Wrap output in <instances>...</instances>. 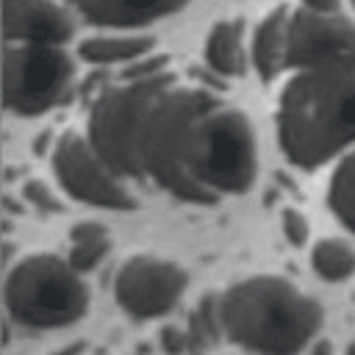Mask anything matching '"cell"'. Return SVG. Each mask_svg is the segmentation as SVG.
Listing matches in <instances>:
<instances>
[{"label":"cell","mask_w":355,"mask_h":355,"mask_svg":"<svg viewBox=\"0 0 355 355\" xmlns=\"http://www.w3.org/2000/svg\"><path fill=\"white\" fill-rule=\"evenodd\" d=\"M277 139L302 169L355 144V58L305 67L288 78L277 103Z\"/></svg>","instance_id":"6da1fadb"},{"label":"cell","mask_w":355,"mask_h":355,"mask_svg":"<svg viewBox=\"0 0 355 355\" xmlns=\"http://www.w3.org/2000/svg\"><path fill=\"white\" fill-rule=\"evenodd\" d=\"M216 308L222 336L252 352H297L322 327V305L275 275L233 283Z\"/></svg>","instance_id":"7a4b0ae2"},{"label":"cell","mask_w":355,"mask_h":355,"mask_svg":"<svg viewBox=\"0 0 355 355\" xmlns=\"http://www.w3.org/2000/svg\"><path fill=\"white\" fill-rule=\"evenodd\" d=\"M216 97L205 89L166 86L144 122L141 133V166L144 178H153L161 189L186 202L214 205L216 197L191 178V147L200 119L216 108Z\"/></svg>","instance_id":"3957f363"},{"label":"cell","mask_w":355,"mask_h":355,"mask_svg":"<svg viewBox=\"0 0 355 355\" xmlns=\"http://www.w3.org/2000/svg\"><path fill=\"white\" fill-rule=\"evenodd\" d=\"M69 261L58 255H28L8 275L3 286V300L14 322L47 330L67 327L78 322L89 308V291Z\"/></svg>","instance_id":"277c9868"},{"label":"cell","mask_w":355,"mask_h":355,"mask_svg":"<svg viewBox=\"0 0 355 355\" xmlns=\"http://www.w3.org/2000/svg\"><path fill=\"white\" fill-rule=\"evenodd\" d=\"M172 83L169 72L128 78L125 86L103 92L89 114V141L119 178H144L141 133L155 97Z\"/></svg>","instance_id":"5b68a950"},{"label":"cell","mask_w":355,"mask_h":355,"mask_svg":"<svg viewBox=\"0 0 355 355\" xmlns=\"http://www.w3.org/2000/svg\"><path fill=\"white\" fill-rule=\"evenodd\" d=\"M255 133L250 119L236 108H211L194 136L191 178L214 197L247 191L255 180Z\"/></svg>","instance_id":"8992f818"},{"label":"cell","mask_w":355,"mask_h":355,"mask_svg":"<svg viewBox=\"0 0 355 355\" xmlns=\"http://www.w3.org/2000/svg\"><path fill=\"white\" fill-rule=\"evenodd\" d=\"M72 75L75 67L58 44H8L3 53V103L19 116H39L67 97Z\"/></svg>","instance_id":"52a82bcc"},{"label":"cell","mask_w":355,"mask_h":355,"mask_svg":"<svg viewBox=\"0 0 355 355\" xmlns=\"http://www.w3.org/2000/svg\"><path fill=\"white\" fill-rule=\"evenodd\" d=\"M53 172L80 202L111 208V211H130L136 208V200L128 194V189L116 180L119 175L100 158L92 141H86L80 133L69 130L58 139L53 150Z\"/></svg>","instance_id":"ba28073f"},{"label":"cell","mask_w":355,"mask_h":355,"mask_svg":"<svg viewBox=\"0 0 355 355\" xmlns=\"http://www.w3.org/2000/svg\"><path fill=\"white\" fill-rule=\"evenodd\" d=\"M186 272L153 255H133L128 258L114 280L116 302L136 319H153L172 311L186 291Z\"/></svg>","instance_id":"9c48e42d"},{"label":"cell","mask_w":355,"mask_h":355,"mask_svg":"<svg viewBox=\"0 0 355 355\" xmlns=\"http://www.w3.org/2000/svg\"><path fill=\"white\" fill-rule=\"evenodd\" d=\"M355 58V25L336 11L300 8L288 17L286 67L305 69Z\"/></svg>","instance_id":"30bf717a"},{"label":"cell","mask_w":355,"mask_h":355,"mask_svg":"<svg viewBox=\"0 0 355 355\" xmlns=\"http://www.w3.org/2000/svg\"><path fill=\"white\" fill-rule=\"evenodd\" d=\"M3 33L8 42L64 44L72 22L50 0H3Z\"/></svg>","instance_id":"8fae6325"},{"label":"cell","mask_w":355,"mask_h":355,"mask_svg":"<svg viewBox=\"0 0 355 355\" xmlns=\"http://www.w3.org/2000/svg\"><path fill=\"white\" fill-rule=\"evenodd\" d=\"M78 11L94 25L133 28L158 17L180 11L189 0H72Z\"/></svg>","instance_id":"7c38bea8"},{"label":"cell","mask_w":355,"mask_h":355,"mask_svg":"<svg viewBox=\"0 0 355 355\" xmlns=\"http://www.w3.org/2000/svg\"><path fill=\"white\" fill-rule=\"evenodd\" d=\"M286 31H288V14L283 6L261 19L252 36V61L261 80H272L286 67Z\"/></svg>","instance_id":"4fadbf2b"},{"label":"cell","mask_w":355,"mask_h":355,"mask_svg":"<svg viewBox=\"0 0 355 355\" xmlns=\"http://www.w3.org/2000/svg\"><path fill=\"white\" fill-rule=\"evenodd\" d=\"M205 58L219 75H241L244 72V50H241V22H216L208 42Z\"/></svg>","instance_id":"5bb4252c"},{"label":"cell","mask_w":355,"mask_h":355,"mask_svg":"<svg viewBox=\"0 0 355 355\" xmlns=\"http://www.w3.org/2000/svg\"><path fill=\"white\" fill-rule=\"evenodd\" d=\"M153 47L150 36H94L80 42L78 55L89 64H122L136 61Z\"/></svg>","instance_id":"9a60e30c"},{"label":"cell","mask_w":355,"mask_h":355,"mask_svg":"<svg viewBox=\"0 0 355 355\" xmlns=\"http://www.w3.org/2000/svg\"><path fill=\"white\" fill-rule=\"evenodd\" d=\"M327 205L347 230L355 233V150L341 158L327 186Z\"/></svg>","instance_id":"2e32d148"},{"label":"cell","mask_w":355,"mask_h":355,"mask_svg":"<svg viewBox=\"0 0 355 355\" xmlns=\"http://www.w3.org/2000/svg\"><path fill=\"white\" fill-rule=\"evenodd\" d=\"M311 263L324 280H347L355 275V252L341 239H322L311 252Z\"/></svg>","instance_id":"e0dca14e"},{"label":"cell","mask_w":355,"mask_h":355,"mask_svg":"<svg viewBox=\"0 0 355 355\" xmlns=\"http://www.w3.org/2000/svg\"><path fill=\"white\" fill-rule=\"evenodd\" d=\"M189 349H208L219 341L222 336V322H219V308L216 297H205L194 313L189 316Z\"/></svg>","instance_id":"ac0fdd59"},{"label":"cell","mask_w":355,"mask_h":355,"mask_svg":"<svg viewBox=\"0 0 355 355\" xmlns=\"http://www.w3.org/2000/svg\"><path fill=\"white\" fill-rule=\"evenodd\" d=\"M108 252V236H94V239H80V241H72V250H69V263L78 269V272H92L103 255Z\"/></svg>","instance_id":"d6986e66"},{"label":"cell","mask_w":355,"mask_h":355,"mask_svg":"<svg viewBox=\"0 0 355 355\" xmlns=\"http://www.w3.org/2000/svg\"><path fill=\"white\" fill-rule=\"evenodd\" d=\"M22 194H25L28 202H33V205L42 208V211H61V208H64V205L58 202V197L44 186V180H28L25 189H22Z\"/></svg>","instance_id":"ffe728a7"},{"label":"cell","mask_w":355,"mask_h":355,"mask_svg":"<svg viewBox=\"0 0 355 355\" xmlns=\"http://www.w3.org/2000/svg\"><path fill=\"white\" fill-rule=\"evenodd\" d=\"M283 233H286L288 244L302 247L308 241V222H305V216L300 211H294V208H286L283 211Z\"/></svg>","instance_id":"44dd1931"},{"label":"cell","mask_w":355,"mask_h":355,"mask_svg":"<svg viewBox=\"0 0 355 355\" xmlns=\"http://www.w3.org/2000/svg\"><path fill=\"white\" fill-rule=\"evenodd\" d=\"M161 344L166 352H183L189 349V333L178 330V327H164L161 330Z\"/></svg>","instance_id":"7402d4cb"},{"label":"cell","mask_w":355,"mask_h":355,"mask_svg":"<svg viewBox=\"0 0 355 355\" xmlns=\"http://www.w3.org/2000/svg\"><path fill=\"white\" fill-rule=\"evenodd\" d=\"M166 67V58H155V61H144V64H136L125 72V78H147V75H155V72H164Z\"/></svg>","instance_id":"603a6c76"},{"label":"cell","mask_w":355,"mask_h":355,"mask_svg":"<svg viewBox=\"0 0 355 355\" xmlns=\"http://www.w3.org/2000/svg\"><path fill=\"white\" fill-rule=\"evenodd\" d=\"M94 236H105V227H103V225H97V222H78V225L69 230V239H72V241L94 239Z\"/></svg>","instance_id":"cb8c5ba5"},{"label":"cell","mask_w":355,"mask_h":355,"mask_svg":"<svg viewBox=\"0 0 355 355\" xmlns=\"http://www.w3.org/2000/svg\"><path fill=\"white\" fill-rule=\"evenodd\" d=\"M302 3L313 11H336L338 8V0H302Z\"/></svg>","instance_id":"d4e9b609"},{"label":"cell","mask_w":355,"mask_h":355,"mask_svg":"<svg viewBox=\"0 0 355 355\" xmlns=\"http://www.w3.org/2000/svg\"><path fill=\"white\" fill-rule=\"evenodd\" d=\"M47 136H50V133H42V136H39V141H36V153H42V150L47 147Z\"/></svg>","instance_id":"484cf974"},{"label":"cell","mask_w":355,"mask_h":355,"mask_svg":"<svg viewBox=\"0 0 355 355\" xmlns=\"http://www.w3.org/2000/svg\"><path fill=\"white\" fill-rule=\"evenodd\" d=\"M6 208H8V211H22L19 205H14V200H11V197H6Z\"/></svg>","instance_id":"4316f807"},{"label":"cell","mask_w":355,"mask_h":355,"mask_svg":"<svg viewBox=\"0 0 355 355\" xmlns=\"http://www.w3.org/2000/svg\"><path fill=\"white\" fill-rule=\"evenodd\" d=\"M347 352H355V341H352V344H349V347H347Z\"/></svg>","instance_id":"83f0119b"},{"label":"cell","mask_w":355,"mask_h":355,"mask_svg":"<svg viewBox=\"0 0 355 355\" xmlns=\"http://www.w3.org/2000/svg\"><path fill=\"white\" fill-rule=\"evenodd\" d=\"M352 3H355V0H352Z\"/></svg>","instance_id":"f1b7e54d"}]
</instances>
